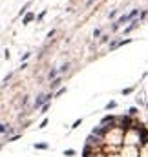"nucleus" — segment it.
<instances>
[{
    "label": "nucleus",
    "instance_id": "4",
    "mask_svg": "<svg viewBox=\"0 0 148 157\" xmlns=\"http://www.w3.org/2000/svg\"><path fill=\"white\" fill-rule=\"evenodd\" d=\"M33 18H35V13H26V16L22 18V24L26 26V24H29V22H31Z\"/></svg>",
    "mask_w": 148,
    "mask_h": 157
},
{
    "label": "nucleus",
    "instance_id": "12",
    "mask_svg": "<svg viewBox=\"0 0 148 157\" xmlns=\"http://www.w3.org/2000/svg\"><path fill=\"white\" fill-rule=\"evenodd\" d=\"M134 90H135V86H132V88H125V90H123L121 93H123V95H130V93H132Z\"/></svg>",
    "mask_w": 148,
    "mask_h": 157
},
{
    "label": "nucleus",
    "instance_id": "15",
    "mask_svg": "<svg viewBox=\"0 0 148 157\" xmlns=\"http://www.w3.org/2000/svg\"><path fill=\"white\" fill-rule=\"evenodd\" d=\"M29 57H31V53H29V51H27V53H24V55H22V57H20V60H22V62H26V60H27V59H29Z\"/></svg>",
    "mask_w": 148,
    "mask_h": 157
},
{
    "label": "nucleus",
    "instance_id": "11",
    "mask_svg": "<svg viewBox=\"0 0 148 157\" xmlns=\"http://www.w3.org/2000/svg\"><path fill=\"white\" fill-rule=\"evenodd\" d=\"M68 68H70V64H68V62H66V64H62V66L59 68V73H66V71H68Z\"/></svg>",
    "mask_w": 148,
    "mask_h": 157
},
{
    "label": "nucleus",
    "instance_id": "2",
    "mask_svg": "<svg viewBox=\"0 0 148 157\" xmlns=\"http://www.w3.org/2000/svg\"><path fill=\"white\" fill-rule=\"evenodd\" d=\"M132 42V38H125V40H112L110 42V51H114V49H117V48H121V46H125V44H130Z\"/></svg>",
    "mask_w": 148,
    "mask_h": 157
},
{
    "label": "nucleus",
    "instance_id": "26",
    "mask_svg": "<svg viewBox=\"0 0 148 157\" xmlns=\"http://www.w3.org/2000/svg\"><path fill=\"white\" fill-rule=\"evenodd\" d=\"M99 35H101V29H95V31H93V37H95V38H97V37H99Z\"/></svg>",
    "mask_w": 148,
    "mask_h": 157
},
{
    "label": "nucleus",
    "instance_id": "10",
    "mask_svg": "<svg viewBox=\"0 0 148 157\" xmlns=\"http://www.w3.org/2000/svg\"><path fill=\"white\" fill-rule=\"evenodd\" d=\"M37 150H48V145L46 143H38V145H33Z\"/></svg>",
    "mask_w": 148,
    "mask_h": 157
},
{
    "label": "nucleus",
    "instance_id": "20",
    "mask_svg": "<svg viewBox=\"0 0 148 157\" xmlns=\"http://www.w3.org/2000/svg\"><path fill=\"white\" fill-rule=\"evenodd\" d=\"M108 40H110V37H108V35H104V37H103V38H101V44H106V42H108Z\"/></svg>",
    "mask_w": 148,
    "mask_h": 157
},
{
    "label": "nucleus",
    "instance_id": "1",
    "mask_svg": "<svg viewBox=\"0 0 148 157\" xmlns=\"http://www.w3.org/2000/svg\"><path fill=\"white\" fill-rule=\"evenodd\" d=\"M51 97H55V95H53V93H40V95H37V99H35V108H42L44 104L49 102Z\"/></svg>",
    "mask_w": 148,
    "mask_h": 157
},
{
    "label": "nucleus",
    "instance_id": "8",
    "mask_svg": "<svg viewBox=\"0 0 148 157\" xmlns=\"http://www.w3.org/2000/svg\"><path fill=\"white\" fill-rule=\"evenodd\" d=\"M60 82H62V79H59V77H57L55 80H51V88H59V86H60Z\"/></svg>",
    "mask_w": 148,
    "mask_h": 157
},
{
    "label": "nucleus",
    "instance_id": "7",
    "mask_svg": "<svg viewBox=\"0 0 148 157\" xmlns=\"http://www.w3.org/2000/svg\"><path fill=\"white\" fill-rule=\"evenodd\" d=\"M57 75H59V70H51L48 77H49V80H55V79H57Z\"/></svg>",
    "mask_w": 148,
    "mask_h": 157
},
{
    "label": "nucleus",
    "instance_id": "27",
    "mask_svg": "<svg viewBox=\"0 0 148 157\" xmlns=\"http://www.w3.org/2000/svg\"><path fill=\"white\" fill-rule=\"evenodd\" d=\"M90 4H93V0H88V2H86V5H90Z\"/></svg>",
    "mask_w": 148,
    "mask_h": 157
},
{
    "label": "nucleus",
    "instance_id": "16",
    "mask_svg": "<svg viewBox=\"0 0 148 157\" xmlns=\"http://www.w3.org/2000/svg\"><path fill=\"white\" fill-rule=\"evenodd\" d=\"M11 77H13V73H9V75H5V77H4V80H2V82H4V84H7V82H9V80H11Z\"/></svg>",
    "mask_w": 148,
    "mask_h": 157
},
{
    "label": "nucleus",
    "instance_id": "5",
    "mask_svg": "<svg viewBox=\"0 0 148 157\" xmlns=\"http://www.w3.org/2000/svg\"><path fill=\"white\" fill-rule=\"evenodd\" d=\"M29 5H31V0H29V2H26V4H24V7H22V9H20V11H18V15H20V16H22V15H24V16H26V11H27V9H29Z\"/></svg>",
    "mask_w": 148,
    "mask_h": 157
},
{
    "label": "nucleus",
    "instance_id": "21",
    "mask_svg": "<svg viewBox=\"0 0 148 157\" xmlns=\"http://www.w3.org/2000/svg\"><path fill=\"white\" fill-rule=\"evenodd\" d=\"M7 132V126L5 124H0V134H5Z\"/></svg>",
    "mask_w": 148,
    "mask_h": 157
},
{
    "label": "nucleus",
    "instance_id": "3",
    "mask_svg": "<svg viewBox=\"0 0 148 157\" xmlns=\"http://www.w3.org/2000/svg\"><path fill=\"white\" fill-rule=\"evenodd\" d=\"M137 26H139V20H132V22H130V26H128V27H125V35L132 33V31H134Z\"/></svg>",
    "mask_w": 148,
    "mask_h": 157
},
{
    "label": "nucleus",
    "instance_id": "13",
    "mask_svg": "<svg viewBox=\"0 0 148 157\" xmlns=\"http://www.w3.org/2000/svg\"><path fill=\"white\" fill-rule=\"evenodd\" d=\"M112 121H114V119H112V115H106V117H103V121H101V123H103V124H106V123H112Z\"/></svg>",
    "mask_w": 148,
    "mask_h": 157
},
{
    "label": "nucleus",
    "instance_id": "18",
    "mask_svg": "<svg viewBox=\"0 0 148 157\" xmlns=\"http://www.w3.org/2000/svg\"><path fill=\"white\" fill-rule=\"evenodd\" d=\"M81 123H82V119H77V121L73 123V126H71V128H73V130H75V128H79V126H81Z\"/></svg>",
    "mask_w": 148,
    "mask_h": 157
},
{
    "label": "nucleus",
    "instance_id": "17",
    "mask_svg": "<svg viewBox=\"0 0 148 157\" xmlns=\"http://www.w3.org/2000/svg\"><path fill=\"white\" fill-rule=\"evenodd\" d=\"M62 93H66V88H59L57 93H55V97H59V95H62Z\"/></svg>",
    "mask_w": 148,
    "mask_h": 157
},
{
    "label": "nucleus",
    "instance_id": "9",
    "mask_svg": "<svg viewBox=\"0 0 148 157\" xmlns=\"http://www.w3.org/2000/svg\"><path fill=\"white\" fill-rule=\"evenodd\" d=\"M104 108H106V110H114V108H117V102H115V101H110Z\"/></svg>",
    "mask_w": 148,
    "mask_h": 157
},
{
    "label": "nucleus",
    "instance_id": "24",
    "mask_svg": "<svg viewBox=\"0 0 148 157\" xmlns=\"http://www.w3.org/2000/svg\"><path fill=\"white\" fill-rule=\"evenodd\" d=\"M44 15H46V9H44V11H42V13H40V15L37 16V20H42V18H44Z\"/></svg>",
    "mask_w": 148,
    "mask_h": 157
},
{
    "label": "nucleus",
    "instance_id": "19",
    "mask_svg": "<svg viewBox=\"0 0 148 157\" xmlns=\"http://www.w3.org/2000/svg\"><path fill=\"white\" fill-rule=\"evenodd\" d=\"M46 126H48V119H44V121H42V123H40V126H38V128H40V130H44V128H46Z\"/></svg>",
    "mask_w": 148,
    "mask_h": 157
},
{
    "label": "nucleus",
    "instance_id": "25",
    "mask_svg": "<svg viewBox=\"0 0 148 157\" xmlns=\"http://www.w3.org/2000/svg\"><path fill=\"white\" fill-rule=\"evenodd\" d=\"M48 108H49V104H44V106H42V112H40V113H46V112H48Z\"/></svg>",
    "mask_w": 148,
    "mask_h": 157
},
{
    "label": "nucleus",
    "instance_id": "23",
    "mask_svg": "<svg viewBox=\"0 0 148 157\" xmlns=\"http://www.w3.org/2000/svg\"><path fill=\"white\" fill-rule=\"evenodd\" d=\"M115 15H117V9H114V11H112V13H110L108 16H110V18H115Z\"/></svg>",
    "mask_w": 148,
    "mask_h": 157
},
{
    "label": "nucleus",
    "instance_id": "14",
    "mask_svg": "<svg viewBox=\"0 0 148 157\" xmlns=\"http://www.w3.org/2000/svg\"><path fill=\"white\" fill-rule=\"evenodd\" d=\"M64 155H66V157L75 155V150H71V148H70V150H64Z\"/></svg>",
    "mask_w": 148,
    "mask_h": 157
},
{
    "label": "nucleus",
    "instance_id": "22",
    "mask_svg": "<svg viewBox=\"0 0 148 157\" xmlns=\"http://www.w3.org/2000/svg\"><path fill=\"white\" fill-rule=\"evenodd\" d=\"M128 113H130V115H135V113H137V108H130Z\"/></svg>",
    "mask_w": 148,
    "mask_h": 157
},
{
    "label": "nucleus",
    "instance_id": "6",
    "mask_svg": "<svg viewBox=\"0 0 148 157\" xmlns=\"http://www.w3.org/2000/svg\"><path fill=\"white\" fill-rule=\"evenodd\" d=\"M137 15H139V9H132V11L128 13V18H130V20H135Z\"/></svg>",
    "mask_w": 148,
    "mask_h": 157
}]
</instances>
